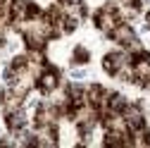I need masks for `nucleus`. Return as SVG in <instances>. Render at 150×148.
I'll list each match as a JSON object with an SVG mask.
<instances>
[{
	"label": "nucleus",
	"mask_w": 150,
	"mask_h": 148,
	"mask_svg": "<svg viewBox=\"0 0 150 148\" xmlns=\"http://www.w3.org/2000/svg\"><path fill=\"white\" fill-rule=\"evenodd\" d=\"M91 60V53L83 48V46H76L74 48V53H71V65H86Z\"/></svg>",
	"instance_id": "obj_2"
},
{
	"label": "nucleus",
	"mask_w": 150,
	"mask_h": 148,
	"mask_svg": "<svg viewBox=\"0 0 150 148\" xmlns=\"http://www.w3.org/2000/svg\"><path fill=\"white\" fill-rule=\"evenodd\" d=\"M60 84H62V79H60V69L45 62L43 72L38 74V77H36V88H38L43 96H48L50 91H55V88H57Z\"/></svg>",
	"instance_id": "obj_1"
}]
</instances>
